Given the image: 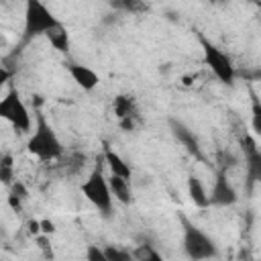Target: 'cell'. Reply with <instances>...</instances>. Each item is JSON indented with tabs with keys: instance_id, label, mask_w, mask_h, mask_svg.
Here are the masks:
<instances>
[{
	"instance_id": "obj_1",
	"label": "cell",
	"mask_w": 261,
	"mask_h": 261,
	"mask_svg": "<svg viewBox=\"0 0 261 261\" xmlns=\"http://www.w3.org/2000/svg\"><path fill=\"white\" fill-rule=\"evenodd\" d=\"M27 151L41 161H53L63 155V145L55 135L53 126L47 122L43 114H35V126L27 141Z\"/></svg>"
},
{
	"instance_id": "obj_2",
	"label": "cell",
	"mask_w": 261,
	"mask_h": 261,
	"mask_svg": "<svg viewBox=\"0 0 261 261\" xmlns=\"http://www.w3.org/2000/svg\"><path fill=\"white\" fill-rule=\"evenodd\" d=\"M84 198L104 216H108L112 212V204H114V196L110 192V184H108V177L102 173V167L96 165L88 177L84 179V184L80 186Z\"/></svg>"
},
{
	"instance_id": "obj_3",
	"label": "cell",
	"mask_w": 261,
	"mask_h": 261,
	"mask_svg": "<svg viewBox=\"0 0 261 261\" xmlns=\"http://www.w3.org/2000/svg\"><path fill=\"white\" fill-rule=\"evenodd\" d=\"M0 116L10 122L18 133H31L35 126V118L16 88H10L0 100Z\"/></svg>"
},
{
	"instance_id": "obj_4",
	"label": "cell",
	"mask_w": 261,
	"mask_h": 261,
	"mask_svg": "<svg viewBox=\"0 0 261 261\" xmlns=\"http://www.w3.org/2000/svg\"><path fill=\"white\" fill-rule=\"evenodd\" d=\"M184 224V251L190 259H212L218 255L216 241L204 232L198 224L190 222L188 218H181Z\"/></svg>"
},
{
	"instance_id": "obj_5",
	"label": "cell",
	"mask_w": 261,
	"mask_h": 261,
	"mask_svg": "<svg viewBox=\"0 0 261 261\" xmlns=\"http://www.w3.org/2000/svg\"><path fill=\"white\" fill-rule=\"evenodd\" d=\"M61 27V22L53 16V12L41 0H24V37L47 35L53 29Z\"/></svg>"
},
{
	"instance_id": "obj_6",
	"label": "cell",
	"mask_w": 261,
	"mask_h": 261,
	"mask_svg": "<svg viewBox=\"0 0 261 261\" xmlns=\"http://www.w3.org/2000/svg\"><path fill=\"white\" fill-rule=\"evenodd\" d=\"M200 45H202V53H204V63L216 75V80L222 84H232L237 77L232 59L222 49H218L212 41H208L206 37H200Z\"/></svg>"
},
{
	"instance_id": "obj_7",
	"label": "cell",
	"mask_w": 261,
	"mask_h": 261,
	"mask_svg": "<svg viewBox=\"0 0 261 261\" xmlns=\"http://www.w3.org/2000/svg\"><path fill=\"white\" fill-rule=\"evenodd\" d=\"M169 130H171V135L175 137V141L181 143L184 149H186L192 157H196L198 161H206V157H204V153H202V147H200V141H198L196 133H194L188 124H184V122L177 120V118H169Z\"/></svg>"
},
{
	"instance_id": "obj_8",
	"label": "cell",
	"mask_w": 261,
	"mask_h": 261,
	"mask_svg": "<svg viewBox=\"0 0 261 261\" xmlns=\"http://www.w3.org/2000/svg\"><path fill=\"white\" fill-rule=\"evenodd\" d=\"M237 200H239V196H237V190H234V186L230 184V179L226 175V169H218L216 177H214V184H212V192H210V204L230 206Z\"/></svg>"
},
{
	"instance_id": "obj_9",
	"label": "cell",
	"mask_w": 261,
	"mask_h": 261,
	"mask_svg": "<svg viewBox=\"0 0 261 261\" xmlns=\"http://www.w3.org/2000/svg\"><path fill=\"white\" fill-rule=\"evenodd\" d=\"M67 71H69L71 80H73L84 92H92V90H96L98 84H100V75H98L92 67H88V65L69 63V65H67Z\"/></svg>"
},
{
	"instance_id": "obj_10",
	"label": "cell",
	"mask_w": 261,
	"mask_h": 261,
	"mask_svg": "<svg viewBox=\"0 0 261 261\" xmlns=\"http://www.w3.org/2000/svg\"><path fill=\"white\" fill-rule=\"evenodd\" d=\"M188 196H190V200L198 208H208L210 206V194L206 192L202 179L196 173H190L188 175Z\"/></svg>"
},
{
	"instance_id": "obj_11",
	"label": "cell",
	"mask_w": 261,
	"mask_h": 261,
	"mask_svg": "<svg viewBox=\"0 0 261 261\" xmlns=\"http://www.w3.org/2000/svg\"><path fill=\"white\" fill-rule=\"evenodd\" d=\"M104 163L108 165V169H110V173L112 175H120V177H126V179H130V165L112 149V147H104Z\"/></svg>"
},
{
	"instance_id": "obj_12",
	"label": "cell",
	"mask_w": 261,
	"mask_h": 261,
	"mask_svg": "<svg viewBox=\"0 0 261 261\" xmlns=\"http://www.w3.org/2000/svg\"><path fill=\"white\" fill-rule=\"evenodd\" d=\"M108 184H110V192H112L116 202H120V204H130L133 202V190H130V184H128L126 177L110 173Z\"/></svg>"
},
{
	"instance_id": "obj_13",
	"label": "cell",
	"mask_w": 261,
	"mask_h": 261,
	"mask_svg": "<svg viewBox=\"0 0 261 261\" xmlns=\"http://www.w3.org/2000/svg\"><path fill=\"white\" fill-rule=\"evenodd\" d=\"M112 110H114V114H116L118 120H120V118H126V116H137V102H135L133 96L120 94V96L114 98Z\"/></svg>"
},
{
	"instance_id": "obj_14",
	"label": "cell",
	"mask_w": 261,
	"mask_h": 261,
	"mask_svg": "<svg viewBox=\"0 0 261 261\" xmlns=\"http://www.w3.org/2000/svg\"><path fill=\"white\" fill-rule=\"evenodd\" d=\"M47 39L53 45V49H57L59 53H67L69 51V33L65 31L63 24L57 27V29H53L51 33H47Z\"/></svg>"
},
{
	"instance_id": "obj_15",
	"label": "cell",
	"mask_w": 261,
	"mask_h": 261,
	"mask_svg": "<svg viewBox=\"0 0 261 261\" xmlns=\"http://www.w3.org/2000/svg\"><path fill=\"white\" fill-rule=\"evenodd\" d=\"M245 161H247L249 179H251V181H261V151L255 149V151L247 153V155H245Z\"/></svg>"
},
{
	"instance_id": "obj_16",
	"label": "cell",
	"mask_w": 261,
	"mask_h": 261,
	"mask_svg": "<svg viewBox=\"0 0 261 261\" xmlns=\"http://www.w3.org/2000/svg\"><path fill=\"white\" fill-rule=\"evenodd\" d=\"M133 259H137V261H161V255L153 249V245L145 243L133 251Z\"/></svg>"
},
{
	"instance_id": "obj_17",
	"label": "cell",
	"mask_w": 261,
	"mask_h": 261,
	"mask_svg": "<svg viewBox=\"0 0 261 261\" xmlns=\"http://www.w3.org/2000/svg\"><path fill=\"white\" fill-rule=\"evenodd\" d=\"M251 128L257 137H261V100L257 96L251 98Z\"/></svg>"
},
{
	"instance_id": "obj_18",
	"label": "cell",
	"mask_w": 261,
	"mask_h": 261,
	"mask_svg": "<svg viewBox=\"0 0 261 261\" xmlns=\"http://www.w3.org/2000/svg\"><path fill=\"white\" fill-rule=\"evenodd\" d=\"M0 179H2L4 186H10L12 179H14L12 177V157L8 153H4L2 159H0Z\"/></svg>"
},
{
	"instance_id": "obj_19",
	"label": "cell",
	"mask_w": 261,
	"mask_h": 261,
	"mask_svg": "<svg viewBox=\"0 0 261 261\" xmlns=\"http://www.w3.org/2000/svg\"><path fill=\"white\" fill-rule=\"evenodd\" d=\"M104 253H106V259H108V261H130V259H133V253L120 251V249H116V247H112V245H106V247H104Z\"/></svg>"
},
{
	"instance_id": "obj_20",
	"label": "cell",
	"mask_w": 261,
	"mask_h": 261,
	"mask_svg": "<svg viewBox=\"0 0 261 261\" xmlns=\"http://www.w3.org/2000/svg\"><path fill=\"white\" fill-rule=\"evenodd\" d=\"M86 257L90 261H108L106 259V253H104V247H98V245H88Z\"/></svg>"
},
{
	"instance_id": "obj_21",
	"label": "cell",
	"mask_w": 261,
	"mask_h": 261,
	"mask_svg": "<svg viewBox=\"0 0 261 261\" xmlns=\"http://www.w3.org/2000/svg\"><path fill=\"white\" fill-rule=\"evenodd\" d=\"M118 6L124 8V10H130V12H141V10H145V4H143L141 0H120Z\"/></svg>"
},
{
	"instance_id": "obj_22",
	"label": "cell",
	"mask_w": 261,
	"mask_h": 261,
	"mask_svg": "<svg viewBox=\"0 0 261 261\" xmlns=\"http://www.w3.org/2000/svg\"><path fill=\"white\" fill-rule=\"evenodd\" d=\"M241 149H243V153H245V155H247V153H251V151H255V149H257L255 139H253L251 135H245V137L241 139Z\"/></svg>"
},
{
	"instance_id": "obj_23",
	"label": "cell",
	"mask_w": 261,
	"mask_h": 261,
	"mask_svg": "<svg viewBox=\"0 0 261 261\" xmlns=\"http://www.w3.org/2000/svg\"><path fill=\"white\" fill-rule=\"evenodd\" d=\"M55 222L53 220H49V218H43L41 220V234H47V237H51V234H55Z\"/></svg>"
},
{
	"instance_id": "obj_24",
	"label": "cell",
	"mask_w": 261,
	"mask_h": 261,
	"mask_svg": "<svg viewBox=\"0 0 261 261\" xmlns=\"http://www.w3.org/2000/svg\"><path fill=\"white\" fill-rule=\"evenodd\" d=\"M29 232L33 237H41V220H29Z\"/></svg>"
},
{
	"instance_id": "obj_25",
	"label": "cell",
	"mask_w": 261,
	"mask_h": 261,
	"mask_svg": "<svg viewBox=\"0 0 261 261\" xmlns=\"http://www.w3.org/2000/svg\"><path fill=\"white\" fill-rule=\"evenodd\" d=\"M212 2H222V0H212Z\"/></svg>"
}]
</instances>
